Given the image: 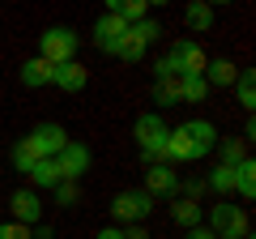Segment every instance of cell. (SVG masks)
<instances>
[{
  "label": "cell",
  "instance_id": "obj_6",
  "mask_svg": "<svg viewBox=\"0 0 256 239\" xmlns=\"http://www.w3.org/2000/svg\"><path fill=\"white\" fill-rule=\"evenodd\" d=\"M166 56H171V64H175V73H180V77H205L210 56H205V47L196 43V38H180Z\"/></svg>",
  "mask_w": 256,
  "mask_h": 239
},
{
  "label": "cell",
  "instance_id": "obj_18",
  "mask_svg": "<svg viewBox=\"0 0 256 239\" xmlns=\"http://www.w3.org/2000/svg\"><path fill=\"white\" fill-rule=\"evenodd\" d=\"M107 13H116L124 26H137V22L150 18V4H146V0H111V9H107Z\"/></svg>",
  "mask_w": 256,
  "mask_h": 239
},
{
  "label": "cell",
  "instance_id": "obj_29",
  "mask_svg": "<svg viewBox=\"0 0 256 239\" xmlns=\"http://www.w3.org/2000/svg\"><path fill=\"white\" fill-rule=\"evenodd\" d=\"M0 239H34V235H30V226H22V222H4V226H0Z\"/></svg>",
  "mask_w": 256,
  "mask_h": 239
},
{
  "label": "cell",
  "instance_id": "obj_15",
  "mask_svg": "<svg viewBox=\"0 0 256 239\" xmlns=\"http://www.w3.org/2000/svg\"><path fill=\"white\" fill-rule=\"evenodd\" d=\"M205 188H210V192H218L222 201H230V196H235V166H214L210 175H205Z\"/></svg>",
  "mask_w": 256,
  "mask_h": 239
},
{
  "label": "cell",
  "instance_id": "obj_25",
  "mask_svg": "<svg viewBox=\"0 0 256 239\" xmlns=\"http://www.w3.org/2000/svg\"><path fill=\"white\" fill-rule=\"evenodd\" d=\"M154 102L158 107H175V102H180V77H162V82L154 86Z\"/></svg>",
  "mask_w": 256,
  "mask_h": 239
},
{
  "label": "cell",
  "instance_id": "obj_27",
  "mask_svg": "<svg viewBox=\"0 0 256 239\" xmlns=\"http://www.w3.org/2000/svg\"><path fill=\"white\" fill-rule=\"evenodd\" d=\"M77 196H82V192H77V184H64V180L56 184V205H60V210H68V205H77Z\"/></svg>",
  "mask_w": 256,
  "mask_h": 239
},
{
  "label": "cell",
  "instance_id": "obj_3",
  "mask_svg": "<svg viewBox=\"0 0 256 239\" xmlns=\"http://www.w3.org/2000/svg\"><path fill=\"white\" fill-rule=\"evenodd\" d=\"M150 214H154V196H150L146 188H128V192H120L116 201H111L116 226H141Z\"/></svg>",
  "mask_w": 256,
  "mask_h": 239
},
{
  "label": "cell",
  "instance_id": "obj_5",
  "mask_svg": "<svg viewBox=\"0 0 256 239\" xmlns=\"http://www.w3.org/2000/svg\"><path fill=\"white\" fill-rule=\"evenodd\" d=\"M158 34H162V26H158L154 18H146V22H137V26H128V34L120 38V47H116V56H120V60H128V64H137V60H146V47L154 43Z\"/></svg>",
  "mask_w": 256,
  "mask_h": 239
},
{
  "label": "cell",
  "instance_id": "obj_8",
  "mask_svg": "<svg viewBox=\"0 0 256 239\" xmlns=\"http://www.w3.org/2000/svg\"><path fill=\"white\" fill-rule=\"evenodd\" d=\"M26 146L34 150V158H56L64 146H68V132H64L60 124H38V128H30Z\"/></svg>",
  "mask_w": 256,
  "mask_h": 239
},
{
  "label": "cell",
  "instance_id": "obj_4",
  "mask_svg": "<svg viewBox=\"0 0 256 239\" xmlns=\"http://www.w3.org/2000/svg\"><path fill=\"white\" fill-rule=\"evenodd\" d=\"M210 235L214 239H248V210L244 205H230V201H218L210 210Z\"/></svg>",
  "mask_w": 256,
  "mask_h": 239
},
{
  "label": "cell",
  "instance_id": "obj_22",
  "mask_svg": "<svg viewBox=\"0 0 256 239\" xmlns=\"http://www.w3.org/2000/svg\"><path fill=\"white\" fill-rule=\"evenodd\" d=\"M30 184H34V188H56V184H60L56 158H38V162H34V171H30Z\"/></svg>",
  "mask_w": 256,
  "mask_h": 239
},
{
  "label": "cell",
  "instance_id": "obj_30",
  "mask_svg": "<svg viewBox=\"0 0 256 239\" xmlns=\"http://www.w3.org/2000/svg\"><path fill=\"white\" fill-rule=\"evenodd\" d=\"M120 230H124V239H150L146 226H120Z\"/></svg>",
  "mask_w": 256,
  "mask_h": 239
},
{
  "label": "cell",
  "instance_id": "obj_23",
  "mask_svg": "<svg viewBox=\"0 0 256 239\" xmlns=\"http://www.w3.org/2000/svg\"><path fill=\"white\" fill-rule=\"evenodd\" d=\"M214 150L222 154V166H239L248 158V150H244V141H239V137H218V146H214Z\"/></svg>",
  "mask_w": 256,
  "mask_h": 239
},
{
  "label": "cell",
  "instance_id": "obj_24",
  "mask_svg": "<svg viewBox=\"0 0 256 239\" xmlns=\"http://www.w3.org/2000/svg\"><path fill=\"white\" fill-rule=\"evenodd\" d=\"M205 94H210L205 77H180V102H205Z\"/></svg>",
  "mask_w": 256,
  "mask_h": 239
},
{
  "label": "cell",
  "instance_id": "obj_13",
  "mask_svg": "<svg viewBox=\"0 0 256 239\" xmlns=\"http://www.w3.org/2000/svg\"><path fill=\"white\" fill-rule=\"evenodd\" d=\"M86 82H90V73H86L77 60H68V64H60V68L52 73V86H60V90H68V94H82Z\"/></svg>",
  "mask_w": 256,
  "mask_h": 239
},
{
  "label": "cell",
  "instance_id": "obj_21",
  "mask_svg": "<svg viewBox=\"0 0 256 239\" xmlns=\"http://www.w3.org/2000/svg\"><path fill=\"white\" fill-rule=\"evenodd\" d=\"M235 98H239V107H244V111H252V107H256V73H252V68H239Z\"/></svg>",
  "mask_w": 256,
  "mask_h": 239
},
{
  "label": "cell",
  "instance_id": "obj_1",
  "mask_svg": "<svg viewBox=\"0 0 256 239\" xmlns=\"http://www.w3.org/2000/svg\"><path fill=\"white\" fill-rule=\"evenodd\" d=\"M132 137H137V146H141V162L158 166L162 162V146H166V137H171V124L162 120V111H146V116H137V124H132Z\"/></svg>",
  "mask_w": 256,
  "mask_h": 239
},
{
  "label": "cell",
  "instance_id": "obj_11",
  "mask_svg": "<svg viewBox=\"0 0 256 239\" xmlns=\"http://www.w3.org/2000/svg\"><path fill=\"white\" fill-rule=\"evenodd\" d=\"M124 34H128V26L116 18V13H102V18L94 22V47H102L107 56H116V47H120Z\"/></svg>",
  "mask_w": 256,
  "mask_h": 239
},
{
  "label": "cell",
  "instance_id": "obj_7",
  "mask_svg": "<svg viewBox=\"0 0 256 239\" xmlns=\"http://www.w3.org/2000/svg\"><path fill=\"white\" fill-rule=\"evenodd\" d=\"M90 162H94V154H90V146H82V141H68V146L56 154V171H60L64 184H77V180L90 171Z\"/></svg>",
  "mask_w": 256,
  "mask_h": 239
},
{
  "label": "cell",
  "instance_id": "obj_9",
  "mask_svg": "<svg viewBox=\"0 0 256 239\" xmlns=\"http://www.w3.org/2000/svg\"><path fill=\"white\" fill-rule=\"evenodd\" d=\"M9 210H13V218H18L22 226L34 230L38 222H43V196H38L34 188H18V192L9 196Z\"/></svg>",
  "mask_w": 256,
  "mask_h": 239
},
{
  "label": "cell",
  "instance_id": "obj_28",
  "mask_svg": "<svg viewBox=\"0 0 256 239\" xmlns=\"http://www.w3.org/2000/svg\"><path fill=\"white\" fill-rule=\"evenodd\" d=\"M180 192L188 196V201H201V196L210 192V188H205V180H201V175H196V180H180Z\"/></svg>",
  "mask_w": 256,
  "mask_h": 239
},
{
  "label": "cell",
  "instance_id": "obj_33",
  "mask_svg": "<svg viewBox=\"0 0 256 239\" xmlns=\"http://www.w3.org/2000/svg\"><path fill=\"white\" fill-rule=\"evenodd\" d=\"M184 239H214V235H210V226H196V230H188Z\"/></svg>",
  "mask_w": 256,
  "mask_h": 239
},
{
  "label": "cell",
  "instance_id": "obj_14",
  "mask_svg": "<svg viewBox=\"0 0 256 239\" xmlns=\"http://www.w3.org/2000/svg\"><path fill=\"white\" fill-rule=\"evenodd\" d=\"M52 73H56V68L34 56V60L22 64V86H26V90H43V86H52Z\"/></svg>",
  "mask_w": 256,
  "mask_h": 239
},
{
  "label": "cell",
  "instance_id": "obj_16",
  "mask_svg": "<svg viewBox=\"0 0 256 239\" xmlns=\"http://www.w3.org/2000/svg\"><path fill=\"white\" fill-rule=\"evenodd\" d=\"M171 218L180 222L184 230H196V226H201V218H205V210H201V201H188V196H180V201L171 205Z\"/></svg>",
  "mask_w": 256,
  "mask_h": 239
},
{
  "label": "cell",
  "instance_id": "obj_19",
  "mask_svg": "<svg viewBox=\"0 0 256 239\" xmlns=\"http://www.w3.org/2000/svg\"><path fill=\"white\" fill-rule=\"evenodd\" d=\"M184 22H188V30L205 34V30L214 26V4H205V0H192L188 9H184Z\"/></svg>",
  "mask_w": 256,
  "mask_h": 239
},
{
  "label": "cell",
  "instance_id": "obj_26",
  "mask_svg": "<svg viewBox=\"0 0 256 239\" xmlns=\"http://www.w3.org/2000/svg\"><path fill=\"white\" fill-rule=\"evenodd\" d=\"M34 162H38V158H34V150H30V146H26V137H22L18 146H13V166H18L22 175H30V171H34Z\"/></svg>",
  "mask_w": 256,
  "mask_h": 239
},
{
  "label": "cell",
  "instance_id": "obj_2",
  "mask_svg": "<svg viewBox=\"0 0 256 239\" xmlns=\"http://www.w3.org/2000/svg\"><path fill=\"white\" fill-rule=\"evenodd\" d=\"M77 30L73 26H52V30H43L38 34V60H47L52 68H60V64H68V60H77Z\"/></svg>",
  "mask_w": 256,
  "mask_h": 239
},
{
  "label": "cell",
  "instance_id": "obj_20",
  "mask_svg": "<svg viewBox=\"0 0 256 239\" xmlns=\"http://www.w3.org/2000/svg\"><path fill=\"white\" fill-rule=\"evenodd\" d=\"M235 196H244V201L256 196V162L252 158H244V162L235 166Z\"/></svg>",
  "mask_w": 256,
  "mask_h": 239
},
{
  "label": "cell",
  "instance_id": "obj_31",
  "mask_svg": "<svg viewBox=\"0 0 256 239\" xmlns=\"http://www.w3.org/2000/svg\"><path fill=\"white\" fill-rule=\"evenodd\" d=\"M94 239H124V230H120V226H102Z\"/></svg>",
  "mask_w": 256,
  "mask_h": 239
},
{
  "label": "cell",
  "instance_id": "obj_10",
  "mask_svg": "<svg viewBox=\"0 0 256 239\" xmlns=\"http://www.w3.org/2000/svg\"><path fill=\"white\" fill-rule=\"evenodd\" d=\"M180 128L188 132V141H192V154H196V162L214 154V146H218V128H214L210 120H188V124H180Z\"/></svg>",
  "mask_w": 256,
  "mask_h": 239
},
{
  "label": "cell",
  "instance_id": "obj_12",
  "mask_svg": "<svg viewBox=\"0 0 256 239\" xmlns=\"http://www.w3.org/2000/svg\"><path fill=\"white\" fill-rule=\"evenodd\" d=\"M146 192L154 196V201H158V196H180V175H175L166 162L150 166V171H146Z\"/></svg>",
  "mask_w": 256,
  "mask_h": 239
},
{
  "label": "cell",
  "instance_id": "obj_32",
  "mask_svg": "<svg viewBox=\"0 0 256 239\" xmlns=\"http://www.w3.org/2000/svg\"><path fill=\"white\" fill-rule=\"evenodd\" d=\"M30 235H34V239H56V230H52V226H43V222H38V226L30 230Z\"/></svg>",
  "mask_w": 256,
  "mask_h": 239
},
{
  "label": "cell",
  "instance_id": "obj_17",
  "mask_svg": "<svg viewBox=\"0 0 256 239\" xmlns=\"http://www.w3.org/2000/svg\"><path fill=\"white\" fill-rule=\"evenodd\" d=\"M235 82H239V68L230 64V60H210V64H205V86H222V90H230Z\"/></svg>",
  "mask_w": 256,
  "mask_h": 239
}]
</instances>
